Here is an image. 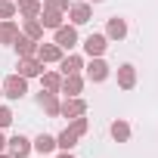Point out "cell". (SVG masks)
I'll return each mask as SVG.
<instances>
[{"instance_id": "cell-1", "label": "cell", "mask_w": 158, "mask_h": 158, "mask_svg": "<svg viewBox=\"0 0 158 158\" xmlns=\"http://www.w3.org/2000/svg\"><path fill=\"white\" fill-rule=\"evenodd\" d=\"M0 84H3V96L6 99H22L28 93V77H22V74H10L6 81H0Z\"/></svg>"}, {"instance_id": "cell-2", "label": "cell", "mask_w": 158, "mask_h": 158, "mask_svg": "<svg viewBox=\"0 0 158 158\" xmlns=\"http://www.w3.org/2000/svg\"><path fill=\"white\" fill-rule=\"evenodd\" d=\"M16 68H19L16 74H22V77H40L44 62H40L37 56H19V65H16Z\"/></svg>"}, {"instance_id": "cell-3", "label": "cell", "mask_w": 158, "mask_h": 158, "mask_svg": "<svg viewBox=\"0 0 158 158\" xmlns=\"http://www.w3.org/2000/svg\"><path fill=\"white\" fill-rule=\"evenodd\" d=\"M6 152H10L13 158H28V155H31V139L22 136V133H16V136L6 139Z\"/></svg>"}, {"instance_id": "cell-4", "label": "cell", "mask_w": 158, "mask_h": 158, "mask_svg": "<svg viewBox=\"0 0 158 158\" xmlns=\"http://www.w3.org/2000/svg\"><path fill=\"white\" fill-rule=\"evenodd\" d=\"M59 115H62V118H81V115H87V102H84L81 96H68V99L59 106Z\"/></svg>"}, {"instance_id": "cell-5", "label": "cell", "mask_w": 158, "mask_h": 158, "mask_svg": "<svg viewBox=\"0 0 158 158\" xmlns=\"http://www.w3.org/2000/svg\"><path fill=\"white\" fill-rule=\"evenodd\" d=\"M106 77H109V62H106L102 56H93V59H90V65H87V81L102 84Z\"/></svg>"}, {"instance_id": "cell-6", "label": "cell", "mask_w": 158, "mask_h": 158, "mask_svg": "<svg viewBox=\"0 0 158 158\" xmlns=\"http://www.w3.org/2000/svg\"><path fill=\"white\" fill-rule=\"evenodd\" d=\"M53 44H59L62 50L77 47V28H74V25H59V28H56V40H53Z\"/></svg>"}, {"instance_id": "cell-7", "label": "cell", "mask_w": 158, "mask_h": 158, "mask_svg": "<svg viewBox=\"0 0 158 158\" xmlns=\"http://www.w3.org/2000/svg\"><path fill=\"white\" fill-rule=\"evenodd\" d=\"M65 13H68V19H71L74 28H77V25H87L90 16H93V13H90V3H68Z\"/></svg>"}, {"instance_id": "cell-8", "label": "cell", "mask_w": 158, "mask_h": 158, "mask_svg": "<svg viewBox=\"0 0 158 158\" xmlns=\"http://www.w3.org/2000/svg\"><path fill=\"white\" fill-rule=\"evenodd\" d=\"M106 50H109V37H106V34H90V37L84 40V53H87L90 59H93V56H102Z\"/></svg>"}, {"instance_id": "cell-9", "label": "cell", "mask_w": 158, "mask_h": 158, "mask_svg": "<svg viewBox=\"0 0 158 158\" xmlns=\"http://www.w3.org/2000/svg\"><path fill=\"white\" fill-rule=\"evenodd\" d=\"M40 10H44V0H19L16 3V16L22 19H37Z\"/></svg>"}, {"instance_id": "cell-10", "label": "cell", "mask_w": 158, "mask_h": 158, "mask_svg": "<svg viewBox=\"0 0 158 158\" xmlns=\"http://www.w3.org/2000/svg\"><path fill=\"white\" fill-rule=\"evenodd\" d=\"M118 87H121V90H133V87H136V68H133L130 62L118 65Z\"/></svg>"}, {"instance_id": "cell-11", "label": "cell", "mask_w": 158, "mask_h": 158, "mask_svg": "<svg viewBox=\"0 0 158 158\" xmlns=\"http://www.w3.org/2000/svg\"><path fill=\"white\" fill-rule=\"evenodd\" d=\"M34 56H37L44 65H47V62H59V59H62V47H59V44H37V53H34Z\"/></svg>"}, {"instance_id": "cell-12", "label": "cell", "mask_w": 158, "mask_h": 158, "mask_svg": "<svg viewBox=\"0 0 158 158\" xmlns=\"http://www.w3.org/2000/svg\"><path fill=\"white\" fill-rule=\"evenodd\" d=\"M37 102H40V109L50 115V118H59V93H47V90H40V96H37Z\"/></svg>"}, {"instance_id": "cell-13", "label": "cell", "mask_w": 158, "mask_h": 158, "mask_svg": "<svg viewBox=\"0 0 158 158\" xmlns=\"http://www.w3.org/2000/svg\"><path fill=\"white\" fill-rule=\"evenodd\" d=\"M59 93H68V96L84 93V77L81 74H62V90Z\"/></svg>"}, {"instance_id": "cell-14", "label": "cell", "mask_w": 158, "mask_h": 158, "mask_svg": "<svg viewBox=\"0 0 158 158\" xmlns=\"http://www.w3.org/2000/svg\"><path fill=\"white\" fill-rule=\"evenodd\" d=\"M106 37H109V40H124V37H127V22L118 19V16H112L109 25H106Z\"/></svg>"}, {"instance_id": "cell-15", "label": "cell", "mask_w": 158, "mask_h": 158, "mask_svg": "<svg viewBox=\"0 0 158 158\" xmlns=\"http://www.w3.org/2000/svg\"><path fill=\"white\" fill-rule=\"evenodd\" d=\"M37 44H40V40H31V37L22 34V31H19V37L13 40V47H16L19 56H34V53H37Z\"/></svg>"}, {"instance_id": "cell-16", "label": "cell", "mask_w": 158, "mask_h": 158, "mask_svg": "<svg viewBox=\"0 0 158 158\" xmlns=\"http://www.w3.org/2000/svg\"><path fill=\"white\" fill-rule=\"evenodd\" d=\"M37 19H40V25H44V28H53V31H56V28L62 25V19H65V13H59V10H47V6H44Z\"/></svg>"}, {"instance_id": "cell-17", "label": "cell", "mask_w": 158, "mask_h": 158, "mask_svg": "<svg viewBox=\"0 0 158 158\" xmlns=\"http://www.w3.org/2000/svg\"><path fill=\"white\" fill-rule=\"evenodd\" d=\"M40 84L47 93H59L62 90V74L59 71H40Z\"/></svg>"}, {"instance_id": "cell-18", "label": "cell", "mask_w": 158, "mask_h": 158, "mask_svg": "<svg viewBox=\"0 0 158 158\" xmlns=\"http://www.w3.org/2000/svg\"><path fill=\"white\" fill-rule=\"evenodd\" d=\"M81 68H84V59H81V56H65V59H59V74H81Z\"/></svg>"}, {"instance_id": "cell-19", "label": "cell", "mask_w": 158, "mask_h": 158, "mask_svg": "<svg viewBox=\"0 0 158 158\" xmlns=\"http://www.w3.org/2000/svg\"><path fill=\"white\" fill-rule=\"evenodd\" d=\"M109 133H112V139H115V143H127V139H130V124L118 118V121H112Z\"/></svg>"}, {"instance_id": "cell-20", "label": "cell", "mask_w": 158, "mask_h": 158, "mask_svg": "<svg viewBox=\"0 0 158 158\" xmlns=\"http://www.w3.org/2000/svg\"><path fill=\"white\" fill-rule=\"evenodd\" d=\"M31 149H34V152H40V155H50V152L56 149V136H50V133H40L37 139H31Z\"/></svg>"}, {"instance_id": "cell-21", "label": "cell", "mask_w": 158, "mask_h": 158, "mask_svg": "<svg viewBox=\"0 0 158 158\" xmlns=\"http://www.w3.org/2000/svg\"><path fill=\"white\" fill-rule=\"evenodd\" d=\"M19 37V25L13 22V19H6V22H0V44H10L13 47V40Z\"/></svg>"}, {"instance_id": "cell-22", "label": "cell", "mask_w": 158, "mask_h": 158, "mask_svg": "<svg viewBox=\"0 0 158 158\" xmlns=\"http://www.w3.org/2000/svg\"><path fill=\"white\" fill-rule=\"evenodd\" d=\"M77 139H81V136H77V133H71V130L65 127V130L56 136V149H62V152H71V149L77 146Z\"/></svg>"}, {"instance_id": "cell-23", "label": "cell", "mask_w": 158, "mask_h": 158, "mask_svg": "<svg viewBox=\"0 0 158 158\" xmlns=\"http://www.w3.org/2000/svg\"><path fill=\"white\" fill-rule=\"evenodd\" d=\"M22 34H28L31 40H40V37H44V25H40V19H25Z\"/></svg>"}, {"instance_id": "cell-24", "label": "cell", "mask_w": 158, "mask_h": 158, "mask_svg": "<svg viewBox=\"0 0 158 158\" xmlns=\"http://www.w3.org/2000/svg\"><path fill=\"white\" fill-rule=\"evenodd\" d=\"M16 19V0H0V22Z\"/></svg>"}, {"instance_id": "cell-25", "label": "cell", "mask_w": 158, "mask_h": 158, "mask_svg": "<svg viewBox=\"0 0 158 158\" xmlns=\"http://www.w3.org/2000/svg\"><path fill=\"white\" fill-rule=\"evenodd\" d=\"M87 127H90V121H87L84 115H81V118H71V124H68V130H71V133H77V136H84V133H87Z\"/></svg>"}, {"instance_id": "cell-26", "label": "cell", "mask_w": 158, "mask_h": 158, "mask_svg": "<svg viewBox=\"0 0 158 158\" xmlns=\"http://www.w3.org/2000/svg\"><path fill=\"white\" fill-rule=\"evenodd\" d=\"M68 3H71V0H44V6H47V10H59V13H65Z\"/></svg>"}, {"instance_id": "cell-27", "label": "cell", "mask_w": 158, "mask_h": 158, "mask_svg": "<svg viewBox=\"0 0 158 158\" xmlns=\"http://www.w3.org/2000/svg\"><path fill=\"white\" fill-rule=\"evenodd\" d=\"M10 124H13V112H10L6 106H0V130L10 127Z\"/></svg>"}, {"instance_id": "cell-28", "label": "cell", "mask_w": 158, "mask_h": 158, "mask_svg": "<svg viewBox=\"0 0 158 158\" xmlns=\"http://www.w3.org/2000/svg\"><path fill=\"white\" fill-rule=\"evenodd\" d=\"M6 149V136H3V130H0V152Z\"/></svg>"}, {"instance_id": "cell-29", "label": "cell", "mask_w": 158, "mask_h": 158, "mask_svg": "<svg viewBox=\"0 0 158 158\" xmlns=\"http://www.w3.org/2000/svg\"><path fill=\"white\" fill-rule=\"evenodd\" d=\"M56 158H74V155H71V152H59Z\"/></svg>"}, {"instance_id": "cell-30", "label": "cell", "mask_w": 158, "mask_h": 158, "mask_svg": "<svg viewBox=\"0 0 158 158\" xmlns=\"http://www.w3.org/2000/svg\"><path fill=\"white\" fill-rule=\"evenodd\" d=\"M0 158H13V155H10V152H0Z\"/></svg>"}, {"instance_id": "cell-31", "label": "cell", "mask_w": 158, "mask_h": 158, "mask_svg": "<svg viewBox=\"0 0 158 158\" xmlns=\"http://www.w3.org/2000/svg\"><path fill=\"white\" fill-rule=\"evenodd\" d=\"M87 3H102V0H87Z\"/></svg>"}, {"instance_id": "cell-32", "label": "cell", "mask_w": 158, "mask_h": 158, "mask_svg": "<svg viewBox=\"0 0 158 158\" xmlns=\"http://www.w3.org/2000/svg\"><path fill=\"white\" fill-rule=\"evenodd\" d=\"M0 96H3V84H0Z\"/></svg>"}]
</instances>
